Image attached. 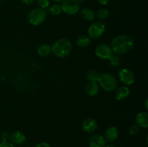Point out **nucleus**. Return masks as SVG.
<instances>
[{"instance_id":"10","label":"nucleus","mask_w":148,"mask_h":147,"mask_svg":"<svg viewBox=\"0 0 148 147\" xmlns=\"http://www.w3.org/2000/svg\"><path fill=\"white\" fill-rule=\"evenodd\" d=\"M106 142L103 135L96 134L90 138L88 141V146L89 147H105Z\"/></svg>"},{"instance_id":"22","label":"nucleus","mask_w":148,"mask_h":147,"mask_svg":"<svg viewBox=\"0 0 148 147\" xmlns=\"http://www.w3.org/2000/svg\"><path fill=\"white\" fill-rule=\"evenodd\" d=\"M109 61V63L111 66H118L120 63V58L118 54L113 53L111 57L108 59Z\"/></svg>"},{"instance_id":"2","label":"nucleus","mask_w":148,"mask_h":147,"mask_svg":"<svg viewBox=\"0 0 148 147\" xmlns=\"http://www.w3.org/2000/svg\"><path fill=\"white\" fill-rule=\"evenodd\" d=\"M72 50V43L66 38H60L51 46L52 53L58 58H65L70 54Z\"/></svg>"},{"instance_id":"13","label":"nucleus","mask_w":148,"mask_h":147,"mask_svg":"<svg viewBox=\"0 0 148 147\" xmlns=\"http://www.w3.org/2000/svg\"><path fill=\"white\" fill-rule=\"evenodd\" d=\"M130 94V89L127 86H121L116 89L115 99L118 101H122L127 99Z\"/></svg>"},{"instance_id":"15","label":"nucleus","mask_w":148,"mask_h":147,"mask_svg":"<svg viewBox=\"0 0 148 147\" xmlns=\"http://www.w3.org/2000/svg\"><path fill=\"white\" fill-rule=\"evenodd\" d=\"M99 84L97 82H89L85 86V92L90 97H95L99 92Z\"/></svg>"},{"instance_id":"25","label":"nucleus","mask_w":148,"mask_h":147,"mask_svg":"<svg viewBox=\"0 0 148 147\" xmlns=\"http://www.w3.org/2000/svg\"><path fill=\"white\" fill-rule=\"evenodd\" d=\"M1 139L2 141H10V134L8 132H2L1 133Z\"/></svg>"},{"instance_id":"30","label":"nucleus","mask_w":148,"mask_h":147,"mask_svg":"<svg viewBox=\"0 0 148 147\" xmlns=\"http://www.w3.org/2000/svg\"><path fill=\"white\" fill-rule=\"evenodd\" d=\"M105 147H118L117 146L114 145V144H108V145H106Z\"/></svg>"},{"instance_id":"26","label":"nucleus","mask_w":148,"mask_h":147,"mask_svg":"<svg viewBox=\"0 0 148 147\" xmlns=\"http://www.w3.org/2000/svg\"><path fill=\"white\" fill-rule=\"evenodd\" d=\"M0 147H15L10 141H2L0 143Z\"/></svg>"},{"instance_id":"19","label":"nucleus","mask_w":148,"mask_h":147,"mask_svg":"<svg viewBox=\"0 0 148 147\" xmlns=\"http://www.w3.org/2000/svg\"><path fill=\"white\" fill-rule=\"evenodd\" d=\"M108 15H109V12H108V10L106 9L102 8L98 10V12L95 14V17L101 20H103L108 18Z\"/></svg>"},{"instance_id":"11","label":"nucleus","mask_w":148,"mask_h":147,"mask_svg":"<svg viewBox=\"0 0 148 147\" xmlns=\"http://www.w3.org/2000/svg\"><path fill=\"white\" fill-rule=\"evenodd\" d=\"M10 142L14 146H20L24 144L26 141V136L23 132L17 131L10 135Z\"/></svg>"},{"instance_id":"18","label":"nucleus","mask_w":148,"mask_h":147,"mask_svg":"<svg viewBox=\"0 0 148 147\" xmlns=\"http://www.w3.org/2000/svg\"><path fill=\"white\" fill-rule=\"evenodd\" d=\"M76 43L79 47L85 48L88 47L91 43V39L88 35H82L79 36L76 40Z\"/></svg>"},{"instance_id":"4","label":"nucleus","mask_w":148,"mask_h":147,"mask_svg":"<svg viewBox=\"0 0 148 147\" xmlns=\"http://www.w3.org/2000/svg\"><path fill=\"white\" fill-rule=\"evenodd\" d=\"M47 17V12L45 9L35 8L30 10L27 14V20L32 25L38 26L43 24Z\"/></svg>"},{"instance_id":"7","label":"nucleus","mask_w":148,"mask_h":147,"mask_svg":"<svg viewBox=\"0 0 148 147\" xmlns=\"http://www.w3.org/2000/svg\"><path fill=\"white\" fill-rule=\"evenodd\" d=\"M119 80L125 86H130L132 85L135 81V76L133 73L132 71L130 69L124 68L121 69L119 72Z\"/></svg>"},{"instance_id":"12","label":"nucleus","mask_w":148,"mask_h":147,"mask_svg":"<svg viewBox=\"0 0 148 147\" xmlns=\"http://www.w3.org/2000/svg\"><path fill=\"white\" fill-rule=\"evenodd\" d=\"M103 137L108 142H114L118 138L119 131L116 127L110 126L105 131Z\"/></svg>"},{"instance_id":"5","label":"nucleus","mask_w":148,"mask_h":147,"mask_svg":"<svg viewBox=\"0 0 148 147\" xmlns=\"http://www.w3.org/2000/svg\"><path fill=\"white\" fill-rule=\"evenodd\" d=\"M106 30L105 24L101 22H93L88 29V36L90 39L100 38L104 34Z\"/></svg>"},{"instance_id":"34","label":"nucleus","mask_w":148,"mask_h":147,"mask_svg":"<svg viewBox=\"0 0 148 147\" xmlns=\"http://www.w3.org/2000/svg\"><path fill=\"white\" fill-rule=\"evenodd\" d=\"M1 0H0V2H1Z\"/></svg>"},{"instance_id":"27","label":"nucleus","mask_w":148,"mask_h":147,"mask_svg":"<svg viewBox=\"0 0 148 147\" xmlns=\"http://www.w3.org/2000/svg\"><path fill=\"white\" fill-rule=\"evenodd\" d=\"M35 147H51L50 144L46 142H40Z\"/></svg>"},{"instance_id":"31","label":"nucleus","mask_w":148,"mask_h":147,"mask_svg":"<svg viewBox=\"0 0 148 147\" xmlns=\"http://www.w3.org/2000/svg\"><path fill=\"white\" fill-rule=\"evenodd\" d=\"M147 103H148V99H146L145 102V109H146V110H147V109H148Z\"/></svg>"},{"instance_id":"33","label":"nucleus","mask_w":148,"mask_h":147,"mask_svg":"<svg viewBox=\"0 0 148 147\" xmlns=\"http://www.w3.org/2000/svg\"><path fill=\"white\" fill-rule=\"evenodd\" d=\"M78 1H79V3H82V2H84V1H85V0H77Z\"/></svg>"},{"instance_id":"14","label":"nucleus","mask_w":148,"mask_h":147,"mask_svg":"<svg viewBox=\"0 0 148 147\" xmlns=\"http://www.w3.org/2000/svg\"><path fill=\"white\" fill-rule=\"evenodd\" d=\"M136 124L139 127L146 128L148 127V113L147 112H140L135 118Z\"/></svg>"},{"instance_id":"23","label":"nucleus","mask_w":148,"mask_h":147,"mask_svg":"<svg viewBox=\"0 0 148 147\" xmlns=\"http://www.w3.org/2000/svg\"><path fill=\"white\" fill-rule=\"evenodd\" d=\"M140 132V127L137 124H132L129 128V133L131 135H136Z\"/></svg>"},{"instance_id":"6","label":"nucleus","mask_w":148,"mask_h":147,"mask_svg":"<svg viewBox=\"0 0 148 147\" xmlns=\"http://www.w3.org/2000/svg\"><path fill=\"white\" fill-rule=\"evenodd\" d=\"M61 6L62 12L69 15L75 14L80 9V4L77 0H63Z\"/></svg>"},{"instance_id":"8","label":"nucleus","mask_w":148,"mask_h":147,"mask_svg":"<svg viewBox=\"0 0 148 147\" xmlns=\"http://www.w3.org/2000/svg\"><path fill=\"white\" fill-rule=\"evenodd\" d=\"M95 53L99 59L106 60L109 59L114 53L110 46H108L106 43H101L95 47Z\"/></svg>"},{"instance_id":"32","label":"nucleus","mask_w":148,"mask_h":147,"mask_svg":"<svg viewBox=\"0 0 148 147\" xmlns=\"http://www.w3.org/2000/svg\"><path fill=\"white\" fill-rule=\"evenodd\" d=\"M53 1H54L55 2H56V3H60V2H62V1H63V0H53Z\"/></svg>"},{"instance_id":"1","label":"nucleus","mask_w":148,"mask_h":147,"mask_svg":"<svg viewBox=\"0 0 148 147\" xmlns=\"http://www.w3.org/2000/svg\"><path fill=\"white\" fill-rule=\"evenodd\" d=\"M111 47L113 53L116 54H125L131 51L134 47V40L127 35H120L112 39Z\"/></svg>"},{"instance_id":"29","label":"nucleus","mask_w":148,"mask_h":147,"mask_svg":"<svg viewBox=\"0 0 148 147\" xmlns=\"http://www.w3.org/2000/svg\"><path fill=\"white\" fill-rule=\"evenodd\" d=\"M101 5H106L108 2V0H97Z\"/></svg>"},{"instance_id":"17","label":"nucleus","mask_w":148,"mask_h":147,"mask_svg":"<svg viewBox=\"0 0 148 147\" xmlns=\"http://www.w3.org/2000/svg\"><path fill=\"white\" fill-rule=\"evenodd\" d=\"M38 55L41 57H47L52 53L51 46L47 43H43L38 46L37 49Z\"/></svg>"},{"instance_id":"16","label":"nucleus","mask_w":148,"mask_h":147,"mask_svg":"<svg viewBox=\"0 0 148 147\" xmlns=\"http://www.w3.org/2000/svg\"><path fill=\"white\" fill-rule=\"evenodd\" d=\"M80 16L83 20H85V21L88 22H92L95 19V13L91 9L88 8H83L82 10H80Z\"/></svg>"},{"instance_id":"3","label":"nucleus","mask_w":148,"mask_h":147,"mask_svg":"<svg viewBox=\"0 0 148 147\" xmlns=\"http://www.w3.org/2000/svg\"><path fill=\"white\" fill-rule=\"evenodd\" d=\"M97 82L106 92H113L118 87V81L115 76L109 73L99 74Z\"/></svg>"},{"instance_id":"20","label":"nucleus","mask_w":148,"mask_h":147,"mask_svg":"<svg viewBox=\"0 0 148 147\" xmlns=\"http://www.w3.org/2000/svg\"><path fill=\"white\" fill-rule=\"evenodd\" d=\"M99 74L94 70H90L87 72L86 78L89 82H97Z\"/></svg>"},{"instance_id":"9","label":"nucleus","mask_w":148,"mask_h":147,"mask_svg":"<svg viewBox=\"0 0 148 147\" xmlns=\"http://www.w3.org/2000/svg\"><path fill=\"white\" fill-rule=\"evenodd\" d=\"M98 128V122L93 118H87L82 122V129L86 133H92Z\"/></svg>"},{"instance_id":"24","label":"nucleus","mask_w":148,"mask_h":147,"mask_svg":"<svg viewBox=\"0 0 148 147\" xmlns=\"http://www.w3.org/2000/svg\"><path fill=\"white\" fill-rule=\"evenodd\" d=\"M40 8L46 9L50 4V0H36Z\"/></svg>"},{"instance_id":"28","label":"nucleus","mask_w":148,"mask_h":147,"mask_svg":"<svg viewBox=\"0 0 148 147\" xmlns=\"http://www.w3.org/2000/svg\"><path fill=\"white\" fill-rule=\"evenodd\" d=\"M35 0H21L22 2L24 4H26V5H30L33 3Z\"/></svg>"},{"instance_id":"21","label":"nucleus","mask_w":148,"mask_h":147,"mask_svg":"<svg viewBox=\"0 0 148 147\" xmlns=\"http://www.w3.org/2000/svg\"><path fill=\"white\" fill-rule=\"evenodd\" d=\"M49 12H51V14H53V15H59L61 14V12H62V6L59 4H54L52 6H51L50 8H49Z\"/></svg>"}]
</instances>
